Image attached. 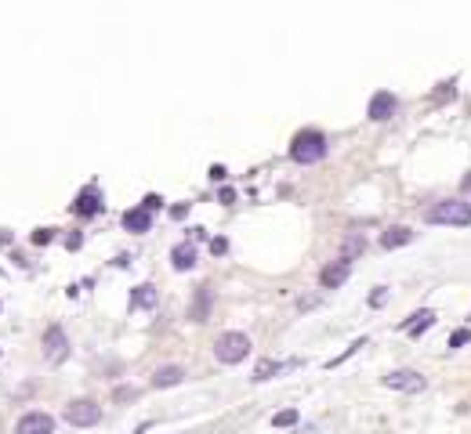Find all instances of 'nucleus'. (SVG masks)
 <instances>
[{"label":"nucleus","instance_id":"nucleus-17","mask_svg":"<svg viewBox=\"0 0 471 434\" xmlns=\"http://www.w3.org/2000/svg\"><path fill=\"white\" fill-rule=\"evenodd\" d=\"M428 326H435V312H432V308H424V312L410 315V322H402V330L410 333V337H421Z\"/></svg>","mask_w":471,"mask_h":434},{"label":"nucleus","instance_id":"nucleus-25","mask_svg":"<svg viewBox=\"0 0 471 434\" xmlns=\"http://www.w3.org/2000/svg\"><path fill=\"white\" fill-rule=\"evenodd\" d=\"M142 206H145L149 214H153V210H160V206H163V200H160V195H145V200H142Z\"/></svg>","mask_w":471,"mask_h":434},{"label":"nucleus","instance_id":"nucleus-22","mask_svg":"<svg viewBox=\"0 0 471 434\" xmlns=\"http://www.w3.org/2000/svg\"><path fill=\"white\" fill-rule=\"evenodd\" d=\"M51 239H55V228H36V232H33V243H36V246H48Z\"/></svg>","mask_w":471,"mask_h":434},{"label":"nucleus","instance_id":"nucleus-23","mask_svg":"<svg viewBox=\"0 0 471 434\" xmlns=\"http://www.w3.org/2000/svg\"><path fill=\"white\" fill-rule=\"evenodd\" d=\"M113 398H116V402H131V398H138V387H116Z\"/></svg>","mask_w":471,"mask_h":434},{"label":"nucleus","instance_id":"nucleus-6","mask_svg":"<svg viewBox=\"0 0 471 434\" xmlns=\"http://www.w3.org/2000/svg\"><path fill=\"white\" fill-rule=\"evenodd\" d=\"M44 358L48 362H66L69 358V337L62 326H48L44 330Z\"/></svg>","mask_w":471,"mask_h":434},{"label":"nucleus","instance_id":"nucleus-28","mask_svg":"<svg viewBox=\"0 0 471 434\" xmlns=\"http://www.w3.org/2000/svg\"><path fill=\"white\" fill-rule=\"evenodd\" d=\"M210 178H214V181H225L228 174H225V167H221V163H214V167H210Z\"/></svg>","mask_w":471,"mask_h":434},{"label":"nucleus","instance_id":"nucleus-30","mask_svg":"<svg viewBox=\"0 0 471 434\" xmlns=\"http://www.w3.org/2000/svg\"><path fill=\"white\" fill-rule=\"evenodd\" d=\"M200 239H207V228H189V243H200Z\"/></svg>","mask_w":471,"mask_h":434},{"label":"nucleus","instance_id":"nucleus-21","mask_svg":"<svg viewBox=\"0 0 471 434\" xmlns=\"http://www.w3.org/2000/svg\"><path fill=\"white\" fill-rule=\"evenodd\" d=\"M210 253H214V257H225V253H228V239H225V235H214V239H210Z\"/></svg>","mask_w":471,"mask_h":434},{"label":"nucleus","instance_id":"nucleus-11","mask_svg":"<svg viewBox=\"0 0 471 434\" xmlns=\"http://www.w3.org/2000/svg\"><path fill=\"white\" fill-rule=\"evenodd\" d=\"M196 260H200V250H196V243H189V239L170 250V268H175V272H192V268H196Z\"/></svg>","mask_w":471,"mask_h":434},{"label":"nucleus","instance_id":"nucleus-31","mask_svg":"<svg viewBox=\"0 0 471 434\" xmlns=\"http://www.w3.org/2000/svg\"><path fill=\"white\" fill-rule=\"evenodd\" d=\"M218 200H221V203H235V188H221Z\"/></svg>","mask_w":471,"mask_h":434},{"label":"nucleus","instance_id":"nucleus-3","mask_svg":"<svg viewBox=\"0 0 471 434\" xmlns=\"http://www.w3.org/2000/svg\"><path fill=\"white\" fill-rule=\"evenodd\" d=\"M214 355H218V362H225V365L243 362L250 355V337L240 333V330H225L218 340H214Z\"/></svg>","mask_w":471,"mask_h":434},{"label":"nucleus","instance_id":"nucleus-26","mask_svg":"<svg viewBox=\"0 0 471 434\" xmlns=\"http://www.w3.org/2000/svg\"><path fill=\"white\" fill-rule=\"evenodd\" d=\"M80 243H83L80 232H69V235H66V246H69V250H80Z\"/></svg>","mask_w":471,"mask_h":434},{"label":"nucleus","instance_id":"nucleus-24","mask_svg":"<svg viewBox=\"0 0 471 434\" xmlns=\"http://www.w3.org/2000/svg\"><path fill=\"white\" fill-rule=\"evenodd\" d=\"M471 340V330H457L453 337H449V347H464Z\"/></svg>","mask_w":471,"mask_h":434},{"label":"nucleus","instance_id":"nucleus-29","mask_svg":"<svg viewBox=\"0 0 471 434\" xmlns=\"http://www.w3.org/2000/svg\"><path fill=\"white\" fill-rule=\"evenodd\" d=\"M185 214H189V203H178V206H170V217H175V221H182Z\"/></svg>","mask_w":471,"mask_h":434},{"label":"nucleus","instance_id":"nucleus-7","mask_svg":"<svg viewBox=\"0 0 471 434\" xmlns=\"http://www.w3.org/2000/svg\"><path fill=\"white\" fill-rule=\"evenodd\" d=\"M15 434H55V416L51 412H26V416H18Z\"/></svg>","mask_w":471,"mask_h":434},{"label":"nucleus","instance_id":"nucleus-10","mask_svg":"<svg viewBox=\"0 0 471 434\" xmlns=\"http://www.w3.org/2000/svg\"><path fill=\"white\" fill-rule=\"evenodd\" d=\"M102 210H105V203H102V192H98L95 185L76 192V200H73V214H80V217H98Z\"/></svg>","mask_w":471,"mask_h":434},{"label":"nucleus","instance_id":"nucleus-9","mask_svg":"<svg viewBox=\"0 0 471 434\" xmlns=\"http://www.w3.org/2000/svg\"><path fill=\"white\" fill-rule=\"evenodd\" d=\"M348 275H352V260L337 257V260H330V265L319 272V286H323V290H337L341 282H348Z\"/></svg>","mask_w":471,"mask_h":434},{"label":"nucleus","instance_id":"nucleus-19","mask_svg":"<svg viewBox=\"0 0 471 434\" xmlns=\"http://www.w3.org/2000/svg\"><path fill=\"white\" fill-rule=\"evenodd\" d=\"M280 369H283L280 362H272V358H261L258 365H254V380H258V384H261V380H272L275 373H280Z\"/></svg>","mask_w":471,"mask_h":434},{"label":"nucleus","instance_id":"nucleus-12","mask_svg":"<svg viewBox=\"0 0 471 434\" xmlns=\"http://www.w3.org/2000/svg\"><path fill=\"white\" fill-rule=\"evenodd\" d=\"M123 228H127V232H135V235L153 232V214H149L145 206H131V210H123Z\"/></svg>","mask_w":471,"mask_h":434},{"label":"nucleus","instance_id":"nucleus-14","mask_svg":"<svg viewBox=\"0 0 471 434\" xmlns=\"http://www.w3.org/2000/svg\"><path fill=\"white\" fill-rule=\"evenodd\" d=\"M156 304H160V297H156V286H153V282H142V286L131 290V312H142V308L153 312Z\"/></svg>","mask_w":471,"mask_h":434},{"label":"nucleus","instance_id":"nucleus-8","mask_svg":"<svg viewBox=\"0 0 471 434\" xmlns=\"http://www.w3.org/2000/svg\"><path fill=\"white\" fill-rule=\"evenodd\" d=\"M395 108H399V98H395L392 91H377V94L370 98V105H367V116H370L374 123H384V120L395 116Z\"/></svg>","mask_w":471,"mask_h":434},{"label":"nucleus","instance_id":"nucleus-16","mask_svg":"<svg viewBox=\"0 0 471 434\" xmlns=\"http://www.w3.org/2000/svg\"><path fill=\"white\" fill-rule=\"evenodd\" d=\"M185 380V369L182 365H160L156 373H153V387H175V384H182Z\"/></svg>","mask_w":471,"mask_h":434},{"label":"nucleus","instance_id":"nucleus-1","mask_svg":"<svg viewBox=\"0 0 471 434\" xmlns=\"http://www.w3.org/2000/svg\"><path fill=\"white\" fill-rule=\"evenodd\" d=\"M327 156V134L323 130H315V127H305V130H297L294 141H290V160L294 163H319Z\"/></svg>","mask_w":471,"mask_h":434},{"label":"nucleus","instance_id":"nucleus-5","mask_svg":"<svg viewBox=\"0 0 471 434\" xmlns=\"http://www.w3.org/2000/svg\"><path fill=\"white\" fill-rule=\"evenodd\" d=\"M384 387L402 391V395H421V391L428 387V380L417 373V369H392V373L384 377Z\"/></svg>","mask_w":471,"mask_h":434},{"label":"nucleus","instance_id":"nucleus-4","mask_svg":"<svg viewBox=\"0 0 471 434\" xmlns=\"http://www.w3.org/2000/svg\"><path fill=\"white\" fill-rule=\"evenodd\" d=\"M62 416H66V424H73V427H95L102 420V405L95 398H73Z\"/></svg>","mask_w":471,"mask_h":434},{"label":"nucleus","instance_id":"nucleus-32","mask_svg":"<svg viewBox=\"0 0 471 434\" xmlns=\"http://www.w3.org/2000/svg\"><path fill=\"white\" fill-rule=\"evenodd\" d=\"M464 192H471V174H467V178H464Z\"/></svg>","mask_w":471,"mask_h":434},{"label":"nucleus","instance_id":"nucleus-20","mask_svg":"<svg viewBox=\"0 0 471 434\" xmlns=\"http://www.w3.org/2000/svg\"><path fill=\"white\" fill-rule=\"evenodd\" d=\"M297 424V409H280L272 416V427H294Z\"/></svg>","mask_w":471,"mask_h":434},{"label":"nucleus","instance_id":"nucleus-13","mask_svg":"<svg viewBox=\"0 0 471 434\" xmlns=\"http://www.w3.org/2000/svg\"><path fill=\"white\" fill-rule=\"evenodd\" d=\"M210 304H214V290H210V286H196V293H192V304H189V318H192V322H207Z\"/></svg>","mask_w":471,"mask_h":434},{"label":"nucleus","instance_id":"nucleus-15","mask_svg":"<svg viewBox=\"0 0 471 434\" xmlns=\"http://www.w3.org/2000/svg\"><path fill=\"white\" fill-rule=\"evenodd\" d=\"M406 243H414V232L406 228V225H392V228L381 232V246H384V250H399V246H406Z\"/></svg>","mask_w":471,"mask_h":434},{"label":"nucleus","instance_id":"nucleus-2","mask_svg":"<svg viewBox=\"0 0 471 434\" xmlns=\"http://www.w3.org/2000/svg\"><path fill=\"white\" fill-rule=\"evenodd\" d=\"M424 221L428 225H457V228H464V225H471V203H464V200H439L435 206L424 210Z\"/></svg>","mask_w":471,"mask_h":434},{"label":"nucleus","instance_id":"nucleus-27","mask_svg":"<svg viewBox=\"0 0 471 434\" xmlns=\"http://www.w3.org/2000/svg\"><path fill=\"white\" fill-rule=\"evenodd\" d=\"M384 297H388V293H384V286H377V290L370 293V304H374V308H381V304H384Z\"/></svg>","mask_w":471,"mask_h":434},{"label":"nucleus","instance_id":"nucleus-18","mask_svg":"<svg viewBox=\"0 0 471 434\" xmlns=\"http://www.w3.org/2000/svg\"><path fill=\"white\" fill-rule=\"evenodd\" d=\"M362 250H367V239H362V235H348L345 243H341V257H345V260L359 257Z\"/></svg>","mask_w":471,"mask_h":434}]
</instances>
